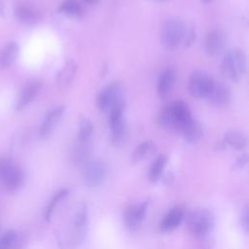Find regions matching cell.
<instances>
[{"label":"cell","mask_w":249,"mask_h":249,"mask_svg":"<svg viewBox=\"0 0 249 249\" xmlns=\"http://www.w3.org/2000/svg\"><path fill=\"white\" fill-rule=\"evenodd\" d=\"M196 34L194 28H189L186 23L179 18H169L164 22L160 32V41L164 49L173 51L184 46H191L195 41Z\"/></svg>","instance_id":"cell-1"},{"label":"cell","mask_w":249,"mask_h":249,"mask_svg":"<svg viewBox=\"0 0 249 249\" xmlns=\"http://www.w3.org/2000/svg\"><path fill=\"white\" fill-rule=\"evenodd\" d=\"M189 232L196 238H205L215 227V216L206 208H197L186 216Z\"/></svg>","instance_id":"cell-2"},{"label":"cell","mask_w":249,"mask_h":249,"mask_svg":"<svg viewBox=\"0 0 249 249\" xmlns=\"http://www.w3.org/2000/svg\"><path fill=\"white\" fill-rule=\"evenodd\" d=\"M222 74L232 82H238L246 72V56L241 50L229 51L221 63Z\"/></svg>","instance_id":"cell-3"},{"label":"cell","mask_w":249,"mask_h":249,"mask_svg":"<svg viewBox=\"0 0 249 249\" xmlns=\"http://www.w3.org/2000/svg\"><path fill=\"white\" fill-rule=\"evenodd\" d=\"M124 102V90L122 86L117 82L102 89L96 98V105L98 109L106 112Z\"/></svg>","instance_id":"cell-4"},{"label":"cell","mask_w":249,"mask_h":249,"mask_svg":"<svg viewBox=\"0 0 249 249\" xmlns=\"http://www.w3.org/2000/svg\"><path fill=\"white\" fill-rule=\"evenodd\" d=\"M83 178L86 183L90 188H97L103 185L107 178V165L101 160H88L84 164Z\"/></svg>","instance_id":"cell-5"},{"label":"cell","mask_w":249,"mask_h":249,"mask_svg":"<svg viewBox=\"0 0 249 249\" xmlns=\"http://www.w3.org/2000/svg\"><path fill=\"white\" fill-rule=\"evenodd\" d=\"M149 203L150 200L146 199L140 203L130 204L125 207L123 212V222L128 231H135L139 229L146 216Z\"/></svg>","instance_id":"cell-6"},{"label":"cell","mask_w":249,"mask_h":249,"mask_svg":"<svg viewBox=\"0 0 249 249\" xmlns=\"http://www.w3.org/2000/svg\"><path fill=\"white\" fill-rule=\"evenodd\" d=\"M213 79L204 72L195 71L192 73L188 83V89L192 96L196 98H206L211 86Z\"/></svg>","instance_id":"cell-7"},{"label":"cell","mask_w":249,"mask_h":249,"mask_svg":"<svg viewBox=\"0 0 249 249\" xmlns=\"http://www.w3.org/2000/svg\"><path fill=\"white\" fill-rule=\"evenodd\" d=\"M89 227V215L87 207L83 204L79 207L73 218L72 234L70 236L69 242L73 245H78L82 242L87 234Z\"/></svg>","instance_id":"cell-8"},{"label":"cell","mask_w":249,"mask_h":249,"mask_svg":"<svg viewBox=\"0 0 249 249\" xmlns=\"http://www.w3.org/2000/svg\"><path fill=\"white\" fill-rule=\"evenodd\" d=\"M65 110L66 107L64 105H59L47 113L39 129V134L42 138H48L53 133L60 119L62 118Z\"/></svg>","instance_id":"cell-9"},{"label":"cell","mask_w":249,"mask_h":249,"mask_svg":"<svg viewBox=\"0 0 249 249\" xmlns=\"http://www.w3.org/2000/svg\"><path fill=\"white\" fill-rule=\"evenodd\" d=\"M226 46V36L223 31L215 29L210 31L205 37L204 50L207 55L216 57L220 55Z\"/></svg>","instance_id":"cell-10"},{"label":"cell","mask_w":249,"mask_h":249,"mask_svg":"<svg viewBox=\"0 0 249 249\" xmlns=\"http://www.w3.org/2000/svg\"><path fill=\"white\" fill-rule=\"evenodd\" d=\"M231 97V91L227 84L222 81H217L213 79L211 89L206 96V98L217 107H223L228 104Z\"/></svg>","instance_id":"cell-11"},{"label":"cell","mask_w":249,"mask_h":249,"mask_svg":"<svg viewBox=\"0 0 249 249\" xmlns=\"http://www.w3.org/2000/svg\"><path fill=\"white\" fill-rule=\"evenodd\" d=\"M0 182L8 191L15 192L22 186L24 182V173L19 166L13 163L4 173Z\"/></svg>","instance_id":"cell-12"},{"label":"cell","mask_w":249,"mask_h":249,"mask_svg":"<svg viewBox=\"0 0 249 249\" xmlns=\"http://www.w3.org/2000/svg\"><path fill=\"white\" fill-rule=\"evenodd\" d=\"M110 141L114 147H122L128 138V128L124 117L109 123Z\"/></svg>","instance_id":"cell-13"},{"label":"cell","mask_w":249,"mask_h":249,"mask_svg":"<svg viewBox=\"0 0 249 249\" xmlns=\"http://www.w3.org/2000/svg\"><path fill=\"white\" fill-rule=\"evenodd\" d=\"M170 106L175 120V130L179 132L180 129L194 118L185 101L174 100L170 102Z\"/></svg>","instance_id":"cell-14"},{"label":"cell","mask_w":249,"mask_h":249,"mask_svg":"<svg viewBox=\"0 0 249 249\" xmlns=\"http://www.w3.org/2000/svg\"><path fill=\"white\" fill-rule=\"evenodd\" d=\"M185 218L184 210L177 206L170 209L161 219L160 223V231L163 233H167L173 231L178 226L181 224L183 219Z\"/></svg>","instance_id":"cell-15"},{"label":"cell","mask_w":249,"mask_h":249,"mask_svg":"<svg viewBox=\"0 0 249 249\" xmlns=\"http://www.w3.org/2000/svg\"><path fill=\"white\" fill-rule=\"evenodd\" d=\"M41 88H42V84L40 81L33 80L28 82L20 91L19 97L16 105V109L18 111L22 110L29 103H31L40 92Z\"/></svg>","instance_id":"cell-16"},{"label":"cell","mask_w":249,"mask_h":249,"mask_svg":"<svg viewBox=\"0 0 249 249\" xmlns=\"http://www.w3.org/2000/svg\"><path fill=\"white\" fill-rule=\"evenodd\" d=\"M176 82V72L173 68L167 67L165 68L160 75L159 76L157 91L158 95L161 98L166 97L169 92L172 90Z\"/></svg>","instance_id":"cell-17"},{"label":"cell","mask_w":249,"mask_h":249,"mask_svg":"<svg viewBox=\"0 0 249 249\" xmlns=\"http://www.w3.org/2000/svg\"><path fill=\"white\" fill-rule=\"evenodd\" d=\"M91 154V143L90 139H77L73 149L71 158L75 164H85L89 160Z\"/></svg>","instance_id":"cell-18"},{"label":"cell","mask_w":249,"mask_h":249,"mask_svg":"<svg viewBox=\"0 0 249 249\" xmlns=\"http://www.w3.org/2000/svg\"><path fill=\"white\" fill-rule=\"evenodd\" d=\"M184 139L191 144L196 143L202 136L203 130L201 124L195 119L191 120L188 124H186L179 131Z\"/></svg>","instance_id":"cell-19"},{"label":"cell","mask_w":249,"mask_h":249,"mask_svg":"<svg viewBox=\"0 0 249 249\" xmlns=\"http://www.w3.org/2000/svg\"><path fill=\"white\" fill-rule=\"evenodd\" d=\"M18 51L19 48L16 42L8 43L0 52V69L5 70L9 68L16 61Z\"/></svg>","instance_id":"cell-20"},{"label":"cell","mask_w":249,"mask_h":249,"mask_svg":"<svg viewBox=\"0 0 249 249\" xmlns=\"http://www.w3.org/2000/svg\"><path fill=\"white\" fill-rule=\"evenodd\" d=\"M57 11L59 14L72 18H79L84 15V9L77 0L62 1L58 6Z\"/></svg>","instance_id":"cell-21"},{"label":"cell","mask_w":249,"mask_h":249,"mask_svg":"<svg viewBox=\"0 0 249 249\" xmlns=\"http://www.w3.org/2000/svg\"><path fill=\"white\" fill-rule=\"evenodd\" d=\"M222 141L225 143L226 147L230 146L234 150H243L247 146L246 136L242 132L236 130L227 131Z\"/></svg>","instance_id":"cell-22"},{"label":"cell","mask_w":249,"mask_h":249,"mask_svg":"<svg viewBox=\"0 0 249 249\" xmlns=\"http://www.w3.org/2000/svg\"><path fill=\"white\" fill-rule=\"evenodd\" d=\"M77 68H78V66H77L76 62L72 59H68L66 61V63L64 64V66L59 70V72L57 74V78H56L57 83L61 87L69 86L75 77Z\"/></svg>","instance_id":"cell-23"},{"label":"cell","mask_w":249,"mask_h":249,"mask_svg":"<svg viewBox=\"0 0 249 249\" xmlns=\"http://www.w3.org/2000/svg\"><path fill=\"white\" fill-rule=\"evenodd\" d=\"M15 15L19 21L25 24H35L40 18V15L36 10L25 5L18 6L15 10Z\"/></svg>","instance_id":"cell-24"},{"label":"cell","mask_w":249,"mask_h":249,"mask_svg":"<svg viewBox=\"0 0 249 249\" xmlns=\"http://www.w3.org/2000/svg\"><path fill=\"white\" fill-rule=\"evenodd\" d=\"M156 150V145L152 140H146L142 143H140L133 153L131 154V161L133 163H137L146 158H148L150 155H152Z\"/></svg>","instance_id":"cell-25"},{"label":"cell","mask_w":249,"mask_h":249,"mask_svg":"<svg viewBox=\"0 0 249 249\" xmlns=\"http://www.w3.org/2000/svg\"><path fill=\"white\" fill-rule=\"evenodd\" d=\"M166 163H167V157L164 155L159 156L154 160L148 173V179L152 183H156L162 176V172Z\"/></svg>","instance_id":"cell-26"},{"label":"cell","mask_w":249,"mask_h":249,"mask_svg":"<svg viewBox=\"0 0 249 249\" xmlns=\"http://www.w3.org/2000/svg\"><path fill=\"white\" fill-rule=\"evenodd\" d=\"M68 195L67 189H60L58 190L51 198V200L48 202L45 211H44V219L46 222H50L52 219V215L56 207V205L59 203L60 200H62L66 196Z\"/></svg>","instance_id":"cell-27"},{"label":"cell","mask_w":249,"mask_h":249,"mask_svg":"<svg viewBox=\"0 0 249 249\" xmlns=\"http://www.w3.org/2000/svg\"><path fill=\"white\" fill-rule=\"evenodd\" d=\"M92 123L88 118H82L79 124L77 139H90L92 133Z\"/></svg>","instance_id":"cell-28"},{"label":"cell","mask_w":249,"mask_h":249,"mask_svg":"<svg viewBox=\"0 0 249 249\" xmlns=\"http://www.w3.org/2000/svg\"><path fill=\"white\" fill-rule=\"evenodd\" d=\"M17 231L15 230H8L0 236V249H7L13 246L17 240Z\"/></svg>","instance_id":"cell-29"},{"label":"cell","mask_w":249,"mask_h":249,"mask_svg":"<svg viewBox=\"0 0 249 249\" xmlns=\"http://www.w3.org/2000/svg\"><path fill=\"white\" fill-rule=\"evenodd\" d=\"M13 163L14 162L10 158H0V179Z\"/></svg>","instance_id":"cell-30"},{"label":"cell","mask_w":249,"mask_h":249,"mask_svg":"<svg viewBox=\"0 0 249 249\" xmlns=\"http://www.w3.org/2000/svg\"><path fill=\"white\" fill-rule=\"evenodd\" d=\"M248 218H249V214H248V208L245 207L241 213V216H240V225L244 231L245 233H248V229H249V226H248Z\"/></svg>","instance_id":"cell-31"},{"label":"cell","mask_w":249,"mask_h":249,"mask_svg":"<svg viewBox=\"0 0 249 249\" xmlns=\"http://www.w3.org/2000/svg\"><path fill=\"white\" fill-rule=\"evenodd\" d=\"M247 161H248L247 154H246V153H243L242 155H240V156L237 158V160H236V161H235V163H234V166H235L236 168H238V169L243 168V167L247 164Z\"/></svg>","instance_id":"cell-32"},{"label":"cell","mask_w":249,"mask_h":249,"mask_svg":"<svg viewBox=\"0 0 249 249\" xmlns=\"http://www.w3.org/2000/svg\"><path fill=\"white\" fill-rule=\"evenodd\" d=\"M173 180H174V175H173V173H167V174H165L164 176H163V181H164V183L165 184H167V185H170L172 182H173Z\"/></svg>","instance_id":"cell-33"},{"label":"cell","mask_w":249,"mask_h":249,"mask_svg":"<svg viewBox=\"0 0 249 249\" xmlns=\"http://www.w3.org/2000/svg\"><path fill=\"white\" fill-rule=\"evenodd\" d=\"M83 1L88 4H96L99 0H83Z\"/></svg>","instance_id":"cell-34"},{"label":"cell","mask_w":249,"mask_h":249,"mask_svg":"<svg viewBox=\"0 0 249 249\" xmlns=\"http://www.w3.org/2000/svg\"><path fill=\"white\" fill-rule=\"evenodd\" d=\"M202 3H209V2H211L212 0H200Z\"/></svg>","instance_id":"cell-35"},{"label":"cell","mask_w":249,"mask_h":249,"mask_svg":"<svg viewBox=\"0 0 249 249\" xmlns=\"http://www.w3.org/2000/svg\"><path fill=\"white\" fill-rule=\"evenodd\" d=\"M154 1H157V2H164V1H167V0H154Z\"/></svg>","instance_id":"cell-36"}]
</instances>
